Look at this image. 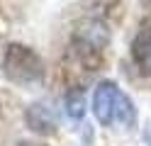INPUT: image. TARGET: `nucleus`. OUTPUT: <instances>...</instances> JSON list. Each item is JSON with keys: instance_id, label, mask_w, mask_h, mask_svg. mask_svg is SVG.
Instances as JSON below:
<instances>
[{"instance_id": "20e7f679", "label": "nucleus", "mask_w": 151, "mask_h": 146, "mask_svg": "<svg viewBox=\"0 0 151 146\" xmlns=\"http://www.w3.org/2000/svg\"><path fill=\"white\" fill-rule=\"evenodd\" d=\"M27 124H29L34 132H39V134H51L54 127H56V119H54V114L49 112V107L32 105L29 112H27Z\"/></svg>"}, {"instance_id": "423d86ee", "label": "nucleus", "mask_w": 151, "mask_h": 146, "mask_svg": "<svg viewBox=\"0 0 151 146\" xmlns=\"http://www.w3.org/2000/svg\"><path fill=\"white\" fill-rule=\"evenodd\" d=\"M17 146H39V144H32V141H20Z\"/></svg>"}, {"instance_id": "7ed1b4c3", "label": "nucleus", "mask_w": 151, "mask_h": 146, "mask_svg": "<svg viewBox=\"0 0 151 146\" xmlns=\"http://www.w3.org/2000/svg\"><path fill=\"white\" fill-rule=\"evenodd\" d=\"M132 58L144 76H151V27L141 29L132 44Z\"/></svg>"}, {"instance_id": "f03ea898", "label": "nucleus", "mask_w": 151, "mask_h": 146, "mask_svg": "<svg viewBox=\"0 0 151 146\" xmlns=\"http://www.w3.org/2000/svg\"><path fill=\"white\" fill-rule=\"evenodd\" d=\"M5 76L15 83H22V85H29L42 81L44 76V63L42 58L37 56L29 46H20V44H12L10 49L5 51Z\"/></svg>"}, {"instance_id": "39448f33", "label": "nucleus", "mask_w": 151, "mask_h": 146, "mask_svg": "<svg viewBox=\"0 0 151 146\" xmlns=\"http://www.w3.org/2000/svg\"><path fill=\"white\" fill-rule=\"evenodd\" d=\"M66 112L71 114V119H83L86 114V100H83V90H71L66 97Z\"/></svg>"}, {"instance_id": "f257e3e1", "label": "nucleus", "mask_w": 151, "mask_h": 146, "mask_svg": "<svg viewBox=\"0 0 151 146\" xmlns=\"http://www.w3.org/2000/svg\"><path fill=\"white\" fill-rule=\"evenodd\" d=\"M93 112H95V119L105 127H122V129H129L137 119L134 105L132 100L119 90L115 83H100L95 88V95H93Z\"/></svg>"}]
</instances>
